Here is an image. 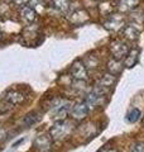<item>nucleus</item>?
<instances>
[{"mask_svg": "<svg viewBox=\"0 0 144 152\" xmlns=\"http://www.w3.org/2000/svg\"><path fill=\"white\" fill-rule=\"evenodd\" d=\"M130 152H144V141H137L130 146Z\"/></svg>", "mask_w": 144, "mask_h": 152, "instance_id": "aec40b11", "label": "nucleus"}, {"mask_svg": "<svg viewBox=\"0 0 144 152\" xmlns=\"http://www.w3.org/2000/svg\"><path fill=\"white\" fill-rule=\"evenodd\" d=\"M137 23H128L121 28V34L127 41H138L139 36H140V28L138 27Z\"/></svg>", "mask_w": 144, "mask_h": 152, "instance_id": "6e6552de", "label": "nucleus"}, {"mask_svg": "<svg viewBox=\"0 0 144 152\" xmlns=\"http://www.w3.org/2000/svg\"><path fill=\"white\" fill-rule=\"evenodd\" d=\"M89 13L85 12V10H76L71 14V22L73 23V24H84L86 20H89Z\"/></svg>", "mask_w": 144, "mask_h": 152, "instance_id": "2eb2a0df", "label": "nucleus"}, {"mask_svg": "<svg viewBox=\"0 0 144 152\" xmlns=\"http://www.w3.org/2000/svg\"><path fill=\"white\" fill-rule=\"evenodd\" d=\"M70 74L72 76V79H75L76 81H86L89 79L87 67H86L85 64L81 60H77L72 64L70 69Z\"/></svg>", "mask_w": 144, "mask_h": 152, "instance_id": "7ed1b4c3", "label": "nucleus"}, {"mask_svg": "<svg viewBox=\"0 0 144 152\" xmlns=\"http://www.w3.org/2000/svg\"><path fill=\"white\" fill-rule=\"evenodd\" d=\"M139 1H140V0H120L119 8L124 12L133 10V9H135L139 5Z\"/></svg>", "mask_w": 144, "mask_h": 152, "instance_id": "f3484780", "label": "nucleus"}, {"mask_svg": "<svg viewBox=\"0 0 144 152\" xmlns=\"http://www.w3.org/2000/svg\"><path fill=\"white\" fill-rule=\"evenodd\" d=\"M38 119H39L38 114H37L36 112H32V113H29V114H27V115H25V118L23 119V123H24L25 126L31 127V126L34 124V123H37Z\"/></svg>", "mask_w": 144, "mask_h": 152, "instance_id": "6ab92c4d", "label": "nucleus"}, {"mask_svg": "<svg viewBox=\"0 0 144 152\" xmlns=\"http://www.w3.org/2000/svg\"><path fill=\"white\" fill-rule=\"evenodd\" d=\"M72 128L73 127H72V123L70 121H56V123L49 129V136L52 137V140H63L71 133Z\"/></svg>", "mask_w": 144, "mask_h": 152, "instance_id": "f257e3e1", "label": "nucleus"}, {"mask_svg": "<svg viewBox=\"0 0 144 152\" xmlns=\"http://www.w3.org/2000/svg\"><path fill=\"white\" fill-rule=\"evenodd\" d=\"M38 18V13L29 5H25L20 8V19L24 24H28V26H32L33 23L37 20Z\"/></svg>", "mask_w": 144, "mask_h": 152, "instance_id": "9b49d317", "label": "nucleus"}, {"mask_svg": "<svg viewBox=\"0 0 144 152\" xmlns=\"http://www.w3.org/2000/svg\"><path fill=\"white\" fill-rule=\"evenodd\" d=\"M105 96L106 95L97 91V90H91L90 93L86 94V98H85V102L86 104L89 105V108H97V107H103L104 103H105Z\"/></svg>", "mask_w": 144, "mask_h": 152, "instance_id": "0eeeda50", "label": "nucleus"}, {"mask_svg": "<svg viewBox=\"0 0 144 152\" xmlns=\"http://www.w3.org/2000/svg\"><path fill=\"white\" fill-rule=\"evenodd\" d=\"M130 48H129V46L127 45V42L120 41V39H114L110 42V45H109V51H110V53H111V57L115 60H119V61L125 58Z\"/></svg>", "mask_w": 144, "mask_h": 152, "instance_id": "f03ea898", "label": "nucleus"}, {"mask_svg": "<svg viewBox=\"0 0 144 152\" xmlns=\"http://www.w3.org/2000/svg\"><path fill=\"white\" fill-rule=\"evenodd\" d=\"M121 70H123V66H121V62H120L119 60H115V58L109 60V62H108L109 74L116 76V75H119L120 72H121Z\"/></svg>", "mask_w": 144, "mask_h": 152, "instance_id": "dca6fc26", "label": "nucleus"}, {"mask_svg": "<svg viewBox=\"0 0 144 152\" xmlns=\"http://www.w3.org/2000/svg\"><path fill=\"white\" fill-rule=\"evenodd\" d=\"M90 112V108L89 105L86 104L85 100H81V102H77V103H73L71 105V109H70V114L72 117L73 121H82L87 117V114Z\"/></svg>", "mask_w": 144, "mask_h": 152, "instance_id": "20e7f679", "label": "nucleus"}, {"mask_svg": "<svg viewBox=\"0 0 144 152\" xmlns=\"http://www.w3.org/2000/svg\"><path fill=\"white\" fill-rule=\"evenodd\" d=\"M13 1V4L15 7H18V8H23V7H25L28 3H29V0H12Z\"/></svg>", "mask_w": 144, "mask_h": 152, "instance_id": "412c9836", "label": "nucleus"}, {"mask_svg": "<svg viewBox=\"0 0 144 152\" xmlns=\"http://www.w3.org/2000/svg\"><path fill=\"white\" fill-rule=\"evenodd\" d=\"M34 147L39 152H48L52 147V137L49 134H46V133L39 134L34 140Z\"/></svg>", "mask_w": 144, "mask_h": 152, "instance_id": "9d476101", "label": "nucleus"}, {"mask_svg": "<svg viewBox=\"0 0 144 152\" xmlns=\"http://www.w3.org/2000/svg\"><path fill=\"white\" fill-rule=\"evenodd\" d=\"M4 100L10 105H18V104L23 103L24 100V95L19 91V90H8L4 94Z\"/></svg>", "mask_w": 144, "mask_h": 152, "instance_id": "f8f14e48", "label": "nucleus"}, {"mask_svg": "<svg viewBox=\"0 0 144 152\" xmlns=\"http://www.w3.org/2000/svg\"><path fill=\"white\" fill-rule=\"evenodd\" d=\"M72 104L70 102H60L53 105V112H52V118H55L57 121L65 119L66 115L70 113Z\"/></svg>", "mask_w": 144, "mask_h": 152, "instance_id": "1a4fd4ad", "label": "nucleus"}, {"mask_svg": "<svg viewBox=\"0 0 144 152\" xmlns=\"http://www.w3.org/2000/svg\"><path fill=\"white\" fill-rule=\"evenodd\" d=\"M97 1H103V0H97Z\"/></svg>", "mask_w": 144, "mask_h": 152, "instance_id": "b1692460", "label": "nucleus"}, {"mask_svg": "<svg viewBox=\"0 0 144 152\" xmlns=\"http://www.w3.org/2000/svg\"><path fill=\"white\" fill-rule=\"evenodd\" d=\"M1 39H3V33L0 32V41H1Z\"/></svg>", "mask_w": 144, "mask_h": 152, "instance_id": "4be33fe9", "label": "nucleus"}, {"mask_svg": "<svg viewBox=\"0 0 144 152\" xmlns=\"http://www.w3.org/2000/svg\"><path fill=\"white\" fill-rule=\"evenodd\" d=\"M140 117H142L140 110H139L138 108H133L127 114V121L129 123H137L139 119H140Z\"/></svg>", "mask_w": 144, "mask_h": 152, "instance_id": "a211bd4d", "label": "nucleus"}, {"mask_svg": "<svg viewBox=\"0 0 144 152\" xmlns=\"http://www.w3.org/2000/svg\"><path fill=\"white\" fill-rule=\"evenodd\" d=\"M125 24H127L125 17L121 15V14H113L111 13L110 15H108L106 20L104 23V27L109 31L115 32V31H120Z\"/></svg>", "mask_w": 144, "mask_h": 152, "instance_id": "39448f33", "label": "nucleus"}, {"mask_svg": "<svg viewBox=\"0 0 144 152\" xmlns=\"http://www.w3.org/2000/svg\"><path fill=\"white\" fill-rule=\"evenodd\" d=\"M51 5L55 10H57L58 13H62V14H67L71 9L70 0H52Z\"/></svg>", "mask_w": 144, "mask_h": 152, "instance_id": "4468645a", "label": "nucleus"}, {"mask_svg": "<svg viewBox=\"0 0 144 152\" xmlns=\"http://www.w3.org/2000/svg\"><path fill=\"white\" fill-rule=\"evenodd\" d=\"M115 83H116V76H114V75H111V74L108 72V74H104V75L101 76V79H100L99 81H97V84L95 85L94 89L106 95L108 90L111 89V88L114 86Z\"/></svg>", "mask_w": 144, "mask_h": 152, "instance_id": "423d86ee", "label": "nucleus"}, {"mask_svg": "<svg viewBox=\"0 0 144 152\" xmlns=\"http://www.w3.org/2000/svg\"><path fill=\"white\" fill-rule=\"evenodd\" d=\"M138 58H139V50L138 48L129 50L128 55L125 56V58H124V66H125V67H129V69L134 67L138 62Z\"/></svg>", "mask_w": 144, "mask_h": 152, "instance_id": "ddd939ff", "label": "nucleus"}, {"mask_svg": "<svg viewBox=\"0 0 144 152\" xmlns=\"http://www.w3.org/2000/svg\"><path fill=\"white\" fill-rule=\"evenodd\" d=\"M143 124H144V117H143Z\"/></svg>", "mask_w": 144, "mask_h": 152, "instance_id": "5701e85b", "label": "nucleus"}]
</instances>
